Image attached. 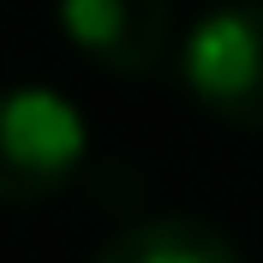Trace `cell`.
Here are the masks:
<instances>
[{
    "label": "cell",
    "instance_id": "6da1fadb",
    "mask_svg": "<svg viewBox=\"0 0 263 263\" xmlns=\"http://www.w3.org/2000/svg\"><path fill=\"white\" fill-rule=\"evenodd\" d=\"M90 156V120L48 84L0 90V203H42L78 180Z\"/></svg>",
    "mask_w": 263,
    "mask_h": 263
},
{
    "label": "cell",
    "instance_id": "7a4b0ae2",
    "mask_svg": "<svg viewBox=\"0 0 263 263\" xmlns=\"http://www.w3.org/2000/svg\"><path fill=\"white\" fill-rule=\"evenodd\" d=\"M180 72L221 126L263 132V0L210 6L180 42Z\"/></svg>",
    "mask_w": 263,
    "mask_h": 263
},
{
    "label": "cell",
    "instance_id": "277c9868",
    "mask_svg": "<svg viewBox=\"0 0 263 263\" xmlns=\"http://www.w3.org/2000/svg\"><path fill=\"white\" fill-rule=\"evenodd\" d=\"M90 263H246V257L203 215H149V221L120 228Z\"/></svg>",
    "mask_w": 263,
    "mask_h": 263
},
{
    "label": "cell",
    "instance_id": "3957f363",
    "mask_svg": "<svg viewBox=\"0 0 263 263\" xmlns=\"http://www.w3.org/2000/svg\"><path fill=\"white\" fill-rule=\"evenodd\" d=\"M66 42L120 78H149L174 54V0H60Z\"/></svg>",
    "mask_w": 263,
    "mask_h": 263
}]
</instances>
